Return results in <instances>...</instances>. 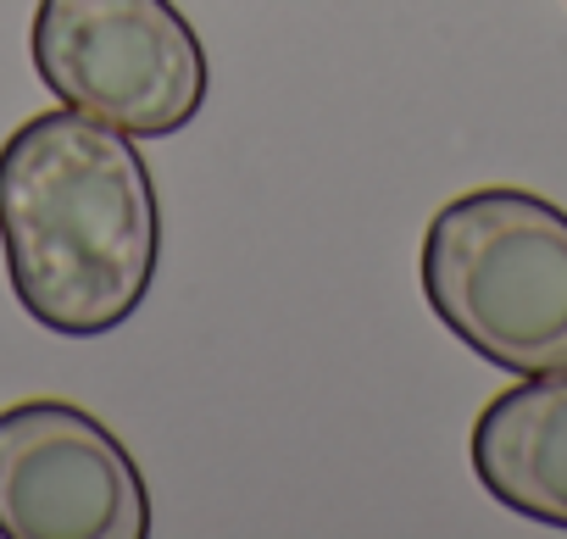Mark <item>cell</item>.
Wrapping results in <instances>:
<instances>
[{"instance_id": "obj_1", "label": "cell", "mask_w": 567, "mask_h": 539, "mask_svg": "<svg viewBox=\"0 0 567 539\" xmlns=\"http://www.w3.org/2000/svg\"><path fill=\"white\" fill-rule=\"evenodd\" d=\"M0 250L18 307L62 340L123 329L156 279L162 206L140 145L73 106L0 145Z\"/></svg>"}, {"instance_id": "obj_2", "label": "cell", "mask_w": 567, "mask_h": 539, "mask_svg": "<svg viewBox=\"0 0 567 539\" xmlns=\"http://www.w3.org/2000/svg\"><path fill=\"white\" fill-rule=\"evenodd\" d=\"M429 312L501 373L567 367V211L534 189L489 184L445 200L423 228Z\"/></svg>"}, {"instance_id": "obj_3", "label": "cell", "mask_w": 567, "mask_h": 539, "mask_svg": "<svg viewBox=\"0 0 567 539\" xmlns=\"http://www.w3.org/2000/svg\"><path fill=\"white\" fill-rule=\"evenodd\" d=\"M40 84L128 139H167L206 106L212 68L173 0H40L29 29Z\"/></svg>"}, {"instance_id": "obj_4", "label": "cell", "mask_w": 567, "mask_h": 539, "mask_svg": "<svg viewBox=\"0 0 567 539\" xmlns=\"http://www.w3.org/2000/svg\"><path fill=\"white\" fill-rule=\"evenodd\" d=\"M151 489L84 406L40 395L0 412V539H145Z\"/></svg>"}, {"instance_id": "obj_5", "label": "cell", "mask_w": 567, "mask_h": 539, "mask_svg": "<svg viewBox=\"0 0 567 539\" xmlns=\"http://www.w3.org/2000/svg\"><path fill=\"white\" fill-rule=\"evenodd\" d=\"M473 478L528 522L567 528V367L523 373L473 423Z\"/></svg>"}]
</instances>
